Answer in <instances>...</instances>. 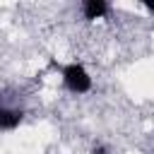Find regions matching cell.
Here are the masks:
<instances>
[{"mask_svg": "<svg viewBox=\"0 0 154 154\" xmlns=\"http://www.w3.org/2000/svg\"><path fill=\"white\" fill-rule=\"evenodd\" d=\"M108 12V2L106 0H84L82 2V14L84 19H101L103 14Z\"/></svg>", "mask_w": 154, "mask_h": 154, "instance_id": "2", "label": "cell"}, {"mask_svg": "<svg viewBox=\"0 0 154 154\" xmlns=\"http://www.w3.org/2000/svg\"><path fill=\"white\" fill-rule=\"evenodd\" d=\"M144 7H147L152 14H154V0H147V2H144Z\"/></svg>", "mask_w": 154, "mask_h": 154, "instance_id": "4", "label": "cell"}, {"mask_svg": "<svg viewBox=\"0 0 154 154\" xmlns=\"http://www.w3.org/2000/svg\"><path fill=\"white\" fill-rule=\"evenodd\" d=\"M63 84L72 91V94H87L91 89V77L84 70V65L79 63H70L63 67Z\"/></svg>", "mask_w": 154, "mask_h": 154, "instance_id": "1", "label": "cell"}, {"mask_svg": "<svg viewBox=\"0 0 154 154\" xmlns=\"http://www.w3.org/2000/svg\"><path fill=\"white\" fill-rule=\"evenodd\" d=\"M94 154H106V152H103V149H96V152H94Z\"/></svg>", "mask_w": 154, "mask_h": 154, "instance_id": "5", "label": "cell"}, {"mask_svg": "<svg viewBox=\"0 0 154 154\" xmlns=\"http://www.w3.org/2000/svg\"><path fill=\"white\" fill-rule=\"evenodd\" d=\"M24 113L22 111H14V108H0V132L2 130H14L19 123H22Z\"/></svg>", "mask_w": 154, "mask_h": 154, "instance_id": "3", "label": "cell"}]
</instances>
